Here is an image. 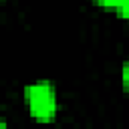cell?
<instances>
[{"label":"cell","instance_id":"277c9868","mask_svg":"<svg viewBox=\"0 0 129 129\" xmlns=\"http://www.w3.org/2000/svg\"><path fill=\"white\" fill-rule=\"evenodd\" d=\"M95 2L101 6H115V0H95Z\"/></svg>","mask_w":129,"mask_h":129},{"label":"cell","instance_id":"5b68a950","mask_svg":"<svg viewBox=\"0 0 129 129\" xmlns=\"http://www.w3.org/2000/svg\"><path fill=\"white\" fill-rule=\"evenodd\" d=\"M4 125H6V123H4V121H2V119H0V127H4Z\"/></svg>","mask_w":129,"mask_h":129},{"label":"cell","instance_id":"7a4b0ae2","mask_svg":"<svg viewBox=\"0 0 129 129\" xmlns=\"http://www.w3.org/2000/svg\"><path fill=\"white\" fill-rule=\"evenodd\" d=\"M113 8H117L121 12V16L129 18V0H115V6Z\"/></svg>","mask_w":129,"mask_h":129},{"label":"cell","instance_id":"3957f363","mask_svg":"<svg viewBox=\"0 0 129 129\" xmlns=\"http://www.w3.org/2000/svg\"><path fill=\"white\" fill-rule=\"evenodd\" d=\"M121 79H123V87L129 91V60L123 64V71H121Z\"/></svg>","mask_w":129,"mask_h":129},{"label":"cell","instance_id":"6da1fadb","mask_svg":"<svg viewBox=\"0 0 129 129\" xmlns=\"http://www.w3.org/2000/svg\"><path fill=\"white\" fill-rule=\"evenodd\" d=\"M30 115L38 121H50L56 115V91L50 83L38 81L34 85H28L24 91Z\"/></svg>","mask_w":129,"mask_h":129}]
</instances>
